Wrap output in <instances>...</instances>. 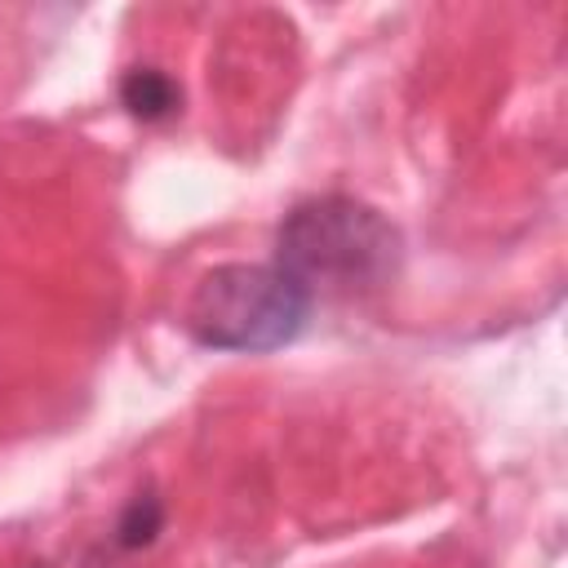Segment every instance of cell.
<instances>
[{
	"mask_svg": "<svg viewBox=\"0 0 568 568\" xmlns=\"http://www.w3.org/2000/svg\"><path fill=\"white\" fill-rule=\"evenodd\" d=\"M160 528H164V501L146 488V493H138V497L124 506V515H120V524H115V546L142 550V546L155 541Z\"/></svg>",
	"mask_w": 568,
	"mask_h": 568,
	"instance_id": "4",
	"label": "cell"
},
{
	"mask_svg": "<svg viewBox=\"0 0 568 568\" xmlns=\"http://www.w3.org/2000/svg\"><path fill=\"white\" fill-rule=\"evenodd\" d=\"M404 257L399 231L351 195L302 200L275 235V266L288 271L311 297L315 288L359 293L395 280Z\"/></svg>",
	"mask_w": 568,
	"mask_h": 568,
	"instance_id": "1",
	"label": "cell"
},
{
	"mask_svg": "<svg viewBox=\"0 0 568 568\" xmlns=\"http://www.w3.org/2000/svg\"><path fill=\"white\" fill-rule=\"evenodd\" d=\"M311 315V293L275 262H222L186 297V328L209 351L266 355L288 346Z\"/></svg>",
	"mask_w": 568,
	"mask_h": 568,
	"instance_id": "2",
	"label": "cell"
},
{
	"mask_svg": "<svg viewBox=\"0 0 568 568\" xmlns=\"http://www.w3.org/2000/svg\"><path fill=\"white\" fill-rule=\"evenodd\" d=\"M120 102L129 106V115L138 120H164L178 111L182 89L173 84V75H164L160 67H133L120 80Z\"/></svg>",
	"mask_w": 568,
	"mask_h": 568,
	"instance_id": "3",
	"label": "cell"
}]
</instances>
